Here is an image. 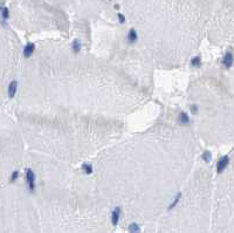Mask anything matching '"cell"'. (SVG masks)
<instances>
[{"instance_id": "cell-1", "label": "cell", "mask_w": 234, "mask_h": 233, "mask_svg": "<svg viewBox=\"0 0 234 233\" xmlns=\"http://www.w3.org/2000/svg\"><path fill=\"white\" fill-rule=\"evenodd\" d=\"M26 182L28 184L29 190L33 192L35 190V174L30 168L26 169Z\"/></svg>"}, {"instance_id": "cell-2", "label": "cell", "mask_w": 234, "mask_h": 233, "mask_svg": "<svg viewBox=\"0 0 234 233\" xmlns=\"http://www.w3.org/2000/svg\"><path fill=\"white\" fill-rule=\"evenodd\" d=\"M228 164H229V157L228 156H223L221 158H219V161L217 163V174L218 175L223 174L226 170V168L228 166Z\"/></svg>"}, {"instance_id": "cell-3", "label": "cell", "mask_w": 234, "mask_h": 233, "mask_svg": "<svg viewBox=\"0 0 234 233\" xmlns=\"http://www.w3.org/2000/svg\"><path fill=\"white\" fill-rule=\"evenodd\" d=\"M234 63V55L232 52H226L224 55V58H223V65H224L225 67L227 69H229L232 66H233Z\"/></svg>"}, {"instance_id": "cell-4", "label": "cell", "mask_w": 234, "mask_h": 233, "mask_svg": "<svg viewBox=\"0 0 234 233\" xmlns=\"http://www.w3.org/2000/svg\"><path fill=\"white\" fill-rule=\"evenodd\" d=\"M121 214H122V210H121V207H115L114 210H112V212H111V223L114 226H117V224L119 222V219H121Z\"/></svg>"}, {"instance_id": "cell-5", "label": "cell", "mask_w": 234, "mask_h": 233, "mask_svg": "<svg viewBox=\"0 0 234 233\" xmlns=\"http://www.w3.org/2000/svg\"><path fill=\"white\" fill-rule=\"evenodd\" d=\"M17 91H18V81L14 80V81H12L10 85H8V89H7L8 97H10V98H13V97L15 96Z\"/></svg>"}, {"instance_id": "cell-6", "label": "cell", "mask_w": 234, "mask_h": 233, "mask_svg": "<svg viewBox=\"0 0 234 233\" xmlns=\"http://www.w3.org/2000/svg\"><path fill=\"white\" fill-rule=\"evenodd\" d=\"M34 50H35V45L32 43V42L27 43V45L25 46V48H24V55H25V58L32 56V54L34 53Z\"/></svg>"}, {"instance_id": "cell-7", "label": "cell", "mask_w": 234, "mask_h": 233, "mask_svg": "<svg viewBox=\"0 0 234 233\" xmlns=\"http://www.w3.org/2000/svg\"><path fill=\"white\" fill-rule=\"evenodd\" d=\"M128 41L130 42V43H134V42H136L137 39H138V35H137V32L136 29L131 28L129 30V33H128V37H127Z\"/></svg>"}, {"instance_id": "cell-8", "label": "cell", "mask_w": 234, "mask_h": 233, "mask_svg": "<svg viewBox=\"0 0 234 233\" xmlns=\"http://www.w3.org/2000/svg\"><path fill=\"white\" fill-rule=\"evenodd\" d=\"M8 18H10V10H8V7L2 6L1 7V19H2V24H5L6 20H8Z\"/></svg>"}, {"instance_id": "cell-9", "label": "cell", "mask_w": 234, "mask_h": 233, "mask_svg": "<svg viewBox=\"0 0 234 233\" xmlns=\"http://www.w3.org/2000/svg\"><path fill=\"white\" fill-rule=\"evenodd\" d=\"M179 122H180L182 124H184V126L190 123V118H188V116H187V114H186V113L182 111V113L179 114Z\"/></svg>"}, {"instance_id": "cell-10", "label": "cell", "mask_w": 234, "mask_h": 233, "mask_svg": "<svg viewBox=\"0 0 234 233\" xmlns=\"http://www.w3.org/2000/svg\"><path fill=\"white\" fill-rule=\"evenodd\" d=\"M129 232L130 233H141V227L137 223H131L129 225Z\"/></svg>"}, {"instance_id": "cell-11", "label": "cell", "mask_w": 234, "mask_h": 233, "mask_svg": "<svg viewBox=\"0 0 234 233\" xmlns=\"http://www.w3.org/2000/svg\"><path fill=\"white\" fill-rule=\"evenodd\" d=\"M191 65L195 67V68H199L200 66H201V58L200 56H195L191 60Z\"/></svg>"}, {"instance_id": "cell-12", "label": "cell", "mask_w": 234, "mask_h": 233, "mask_svg": "<svg viewBox=\"0 0 234 233\" xmlns=\"http://www.w3.org/2000/svg\"><path fill=\"white\" fill-rule=\"evenodd\" d=\"M71 49H73L74 53H78V52L81 50V43H80L78 40H74V41H73V43H71Z\"/></svg>"}, {"instance_id": "cell-13", "label": "cell", "mask_w": 234, "mask_h": 233, "mask_svg": "<svg viewBox=\"0 0 234 233\" xmlns=\"http://www.w3.org/2000/svg\"><path fill=\"white\" fill-rule=\"evenodd\" d=\"M180 198H182V193L179 192V193H178V194H177V196H176L175 200L172 202V204H171V205H170V206H169V210H173V209H175V207H176V205H177V204H178V203H179V200H180Z\"/></svg>"}, {"instance_id": "cell-14", "label": "cell", "mask_w": 234, "mask_h": 233, "mask_svg": "<svg viewBox=\"0 0 234 233\" xmlns=\"http://www.w3.org/2000/svg\"><path fill=\"white\" fill-rule=\"evenodd\" d=\"M82 169H83V171H84V174L86 175H90V174H93V166L90 164H83L82 165Z\"/></svg>"}, {"instance_id": "cell-15", "label": "cell", "mask_w": 234, "mask_h": 233, "mask_svg": "<svg viewBox=\"0 0 234 233\" xmlns=\"http://www.w3.org/2000/svg\"><path fill=\"white\" fill-rule=\"evenodd\" d=\"M203 159H204L206 163H210L211 159H212V154L210 151H205L204 154H203Z\"/></svg>"}, {"instance_id": "cell-16", "label": "cell", "mask_w": 234, "mask_h": 233, "mask_svg": "<svg viewBox=\"0 0 234 233\" xmlns=\"http://www.w3.org/2000/svg\"><path fill=\"white\" fill-rule=\"evenodd\" d=\"M18 178H19V172H18V171H13V174L11 176V182L13 183V182H15Z\"/></svg>"}, {"instance_id": "cell-17", "label": "cell", "mask_w": 234, "mask_h": 233, "mask_svg": "<svg viewBox=\"0 0 234 233\" xmlns=\"http://www.w3.org/2000/svg\"><path fill=\"white\" fill-rule=\"evenodd\" d=\"M117 18H118V21H119L121 24H124V22H125V17H124L122 13H118V14H117Z\"/></svg>"}, {"instance_id": "cell-18", "label": "cell", "mask_w": 234, "mask_h": 233, "mask_svg": "<svg viewBox=\"0 0 234 233\" xmlns=\"http://www.w3.org/2000/svg\"><path fill=\"white\" fill-rule=\"evenodd\" d=\"M191 111H192L193 114H197V113H198V107H197V106H191Z\"/></svg>"}]
</instances>
